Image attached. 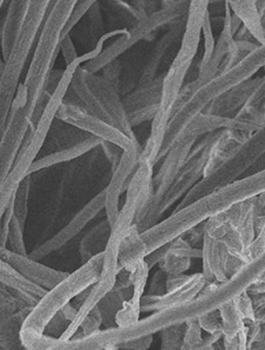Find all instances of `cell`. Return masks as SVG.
<instances>
[{"label": "cell", "mask_w": 265, "mask_h": 350, "mask_svg": "<svg viewBox=\"0 0 265 350\" xmlns=\"http://www.w3.org/2000/svg\"><path fill=\"white\" fill-rule=\"evenodd\" d=\"M27 4H29V0H10L9 8L3 24L1 37H0L1 57L4 60L8 59L10 52L12 50L18 31L20 29L25 18Z\"/></svg>", "instance_id": "31"}, {"label": "cell", "mask_w": 265, "mask_h": 350, "mask_svg": "<svg viewBox=\"0 0 265 350\" xmlns=\"http://www.w3.org/2000/svg\"><path fill=\"white\" fill-rule=\"evenodd\" d=\"M180 1H188V0H162V6L177 4V3H180Z\"/></svg>", "instance_id": "54"}, {"label": "cell", "mask_w": 265, "mask_h": 350, "mask_svg": "<svg viewBox=\"0 0 265 350\" xmlns=\"http://www.w3.org/2000/svg\"><path fill=\"white\" fill-rule=\"evenodd\" d=\"M263 68H265V43L258 44L255 50L243 57L240 62L197 88L193 94L173 112L169 120L158 162L165 156L180 130L184 128L191 117L204 111L211 103L222 94L253 78Z\"/></svg>", "instance_id": "4"}, {"label": "cell", "mask_w": 265, "mask_h": 350, "mask_svg": "<svg viewBox=\"0 0 265 350\" xmlns=\"http://www.w3.org/2000/svg\"><path fill=\"white\" fill-rule=\"evenodd\" d=\"M141 146H133L131 149L124 150L123 156L120 159L118 165L112 171V177L110 183L105 191V215L107 222L110 226L115 223V218L120 214V195L128 188L130 178L132 177L133 172L137 169L141 159Z\"/></svg>", "instance_id": "18"}, {"label": "cell", "mask_w": 265, "mask_h": 350, "mask_svg": "<svg viewBox=\"0 0 265 350\" xmlns=\"http://www.w3.org/2000/svg\"><path fill=\"white\" fill-rule=\"evenodd\" d=\"M219 310L222 319L223 347L229 350L248 349L249 327L235 301H227Z\"/></svg>", "instance_id": "24"}, {"label": "cell", "mask_w": 265, "mask_h": 350, "mask_svg": "<svg viewBox=\"0 0 265 350\" xmlns=\"http://www.w3.org/2000/svg\"><path fill=\"white\" fill-rule=\"evenodd\" d=\"M201 330L199 322L197 319L189 320L185 322V333L184 338H183V345L182 349H198V347L201 345Z\"/></svg>", "instance_id": "37"}, {"label": "cell", "mask_w": 265, "mask_h": 350, "mask_svg": "<svg viewBox=\"0 0 265 350\" xmlns=\"http://www.w3.org/2000/svg\"><path fill=\"white\" fill-rule=\"evenodd\" d=\"M219 131L206 133L197 139L183 167H180L170 187L167 188V192L164 193L162 201L159 202L158 208L156 210L157 223L167 214L170 208H172L177 202L182 201L183 197L204 177V169L208 161L210 146Z\"/></svg>", "instance_id": "13"}, {"label": "cell", "mask_w": 265, "mask_h": 350, "mask_svg": "<svg viewBox=\"0 0 265 350\" xmlns=\"http://www.w3.org/2000/svg\"><path fill=\"white\" fill-rule=\"evenodd\" d=\"M253 210L257 234L265 226V191L253 198Z\"/></svg>", "instance_id": "44"}, {"label": "cell", "mask_w": 265, "mask_h": 350, "mask_svg": "<svg viewBox=\"0 0 265 350\" xmlns=\"http://www.w3.org/2000/svg\"><path fill=\"white\" fill-rule=\"evenodd\" d=\"M222 338L223 333L208 334L206 338H201L198 349H214V346L222 340Z\"/></svg>", "instance_id": "51"}, {"label": "cell", "mask_w": 265, "mask_h": 350, "mask_svg": "<svg viewBox=\"0 0 265 350\" xmlns=\"http://www.w3.org/2000/svg\"><path fill=\"white\" fill-rule=\"evenodd\" d=\"M149 273H150V268L146 265L145 260H141L136 268L132 293L115 315V323L117 327H123V328L130 327L141 320V299L148 286Z\"/></svg>", "instance_id": "25"}, {"label": "cell", "mask_w": 265, "mask_h": 350, "mask_svg": "<svg viewBox=\"0 0 265 350\" xmlns=\"http://www.w3.org/2000/svg\"><path fill=\"white\" fill-rule=\"evenodd\" d=\"M102 142L103 139H100L98 137L89 135L84 139H81L79 143H76L74 146L46 154L42 159H36L29 169V175L32 176L35 172L44 170L47 167H55L61 163L71 162L73 159H79L81 156L90 152L91 150L99 148Z\"/></svg>", "instance_id": "30"}, {"label": "cell", "mask_w": 265, "mask_h": 350, "mask_svg": "<svg viewBox=\"0 0 265 350\" xmlns=\"http://www.w3.org/2000/svg\"><path fill=\"white\" fill-rule=\"evenodd\" d=\"M53 1L55 0H29L24 22L18 31L12 50L5 60L4 72L0 79V139L4 133L23 72L25 71L39 31Z\"/></svg>", "instance_id": "6"}, {"label": "cell", "mask_w": 265, "mask_h": 350, "mask_svg": "<svg viewBox=\"0 0 265 350\" xmlns=\"http://www.w3.org/2000/svg\"><path fill=\"white\" fill-rule=\"evenodd\" d=\"M261 77H253L240 83L214 100L203 112L221 117H235L243 109Z\"/></svg>", "instance_id": "27"}, {"label": "cell", "mask_w": 265, "mask_h": 350, "mask_svg": "<svg viewBox=\"0 0 265 350\" xmlns=\"http://www.w3.org/2000/svg\"><path fill=\"white\" fill-rule=\"evenodd\" d=\"M189 5H190V0L162 6L156 12L151 13L150 16L143 18L135 25L131 26L125 34L110 44L107 49L90 53L89 59L86 60L81 66L89 72L98 73L107 64H110L113 60L118 59L120 55L125 53L136 44L141 40H150L149 37L150 36L154 37V34L163 27L170 26L173 23L184 19L188 14Z\"/></svg>", "instance_id": "9"}, {"label": "cell", "mask_w": 265, "mask_h": 350, "mask_svg": "<svg viewBox=\"0 0 265 350\" xmlns=\"http://www.w3.org/2000/svg\"><path fill=\"white\" fill-rule=\"evenodd\" d=\"M210 0H190L189 11L197 14H206L209 12Z\"/></svg>", "instance_id": "52"}, {"label": "cell", "mask_w": 265, "mask_h": 350, "mask_svg": "<svg viewBox=\"0 0 265 350\" xmlns=\"http://www.w3.org/2000/svg\"><path fill=\"white\" fill-rule=\"evenodd\" d=\"M204 234L219 241L229 254L240 256L256 237L253 200L240 202L204 221Z\"/></svg>", "instance_id": "12"}, {"label": "cell", "mask_w": 265, "mask_h": 350, "mask_svg": "<svg viewBox=\"0 0 265 350\" xmlns=\"http://www.w3.org/2000/svg\"><path fill=\"white\" fill-rule=\"evenodd\" d=\"M164 75L165 72L146 85L137 86L122 98L125 111L128 113V123L132 128L145 122H152L158 113Z\"/></svg>", "instance_id": "17"}, {"label": "cell", "mask_w": 265, "mask_h": 350, "mask_svg": "<svg viewBox=\"0 0 265 350\" xmlns=\"http://www.w3.org/2000/svg\"><path fill=\"white\" fill-rule=\"evenodd\" d=\"M103 325V317L102 312L99 310L98 306L94 308V310L85 317V320L81 323V336H91L92 334L97 333L100 327Z\"/></svg>", "instance_id": "41"}, {"label": "cell", "mask_w": 265, "mask_h": 350, "mask_svg": "<svg viewBox=\"0 0 265 350\" xmlns=\"http://www.w3.org/2000/svg\"><path fill=\"white\" fill-rule=\"evenodd\" d=\"M229 6L231 12L240 18L258 44L265 43V30L261 24V18L255 5V0H223Z\"/></svg>", "instance_id": "32"}, {"label": "cell", "mask_w": 265, "mask_h": 350, "mask_svg": "<svg viewBox=\"0 0 265 350\" xmlns=\"http://www.w3.org/2000/svg\"><path fill=\"white\" fill-rule=\"evenodd\" d=\"M253 133L242 130V129H222L219 130L214 142L211 143L204 169V177L214 174L219 170L224 163L227 162L236 148L240 146L242 142L245 141ZM203 177V178H204Z\"/></svg>", "instance_id": "23"}, {"label": "cell", "mask_w": 265, "mask_h": 350, "mask_svg": "<svg viewBox=\"0 0 265 350\" xmlns=\"http://www.w3.org/2000/svg\"><path fill=\"white\" fill-rule=\"evenodd\" d=\"M191 275H186V273H175V275H167V283H165V288L167 291H172L175 288L184 284ZM165 291V293H167Z\"/></svg>", "instance_id": "50"}, {"label": "cell", "mask_w": 265, "mask_h": 350, "mask_svg": "<svg viewBox=\"0 0 265 350\" xmlns=\"http://www.w3.org/2000/svg\"><path fill=\"white\" fill-rule=\"evenodd\" d=\"M185 18L180 22L173 23L170 25V29L163 34L162 37L154 44V49L151 50L149 56L146 58L144 68L141 70V76L138 78L137 86H144L158 77L159 68L162 62L167 55L169 50L175 46L176 43L182 39L184 32Z\"/></svg>", "instance_id": "22"}, {"label": "cell", "mask_w": 265, "mask_h": 350, "mask_svg": "<svg viewBox=\"0 0 265 350\" xmlns=\"http://www.w3.org/2000/svg\"><path fill=\"white\" fill-rule=\"evenodd\" d=\"M167 283V273L163 270L158 269L154 273L151 278L150 288H149V294L150 295H163L167 291L165 288Z\"/></svg>", "instance_id": "47"}, {"label": "cell", "mask_w": 265, "mask_h": 350, "mask_svg": "<svg viewBox=\"0 0 265 350\" xmlns=\"http://www.w3.org/2000/svg\"><path fill=\"white\" fill-rule=\"evenodd\" d=\"M56 118L61 123L71 125L73 128L98 137L103 141L111 142L123 150H128L138 146L139 142L126 136L120 130L107 122L87 111L81 103L72 102L64 98L57 111Z\"/></svg>", "instance_id": "15"}, {"label": "cell", "mask_w": 265, "mask_h": 350, "mask_svg": "<svg viewBox=\"0 0 265 350\" xmlns=\"http://www.w3.org/2000/svg\"><path fill=\"white\" fill-rule=\"evenodd\" d=\"M265 154V123L236 148L227 162L214 174L201 178L183 197L176 209H180L191 202L206 196L209 192L240 178Z\"/></svg>", "instance_id": "10"}, {"label": "cell", "mask_w": 265, "mask_h": 350, "mask_svg": "<svg viewBox=\"0 0 265 350\" xmlns=\"http://www.w3.org/2000/svg\"><path fill=\"white\" fill-rule=\"evenodd\" d=\"M14 216V208H13V196L9 204L6 206V210L3 214V217L0 219V247H8V241H9L10 223L12 221Z\"/></svg>", "instance_id": "43"}, {"label": "cell", "mask_w": 265, "mask_h": 350, "mask_svg": "<svg viewBox=\"0 0 265 350\" xmlns=\"http://www.w3.org/2000/svg\"><path fill=\"white\" fill-rule=\"evenodd\" d=\"M31 175L26 176L25 178L18 184L16 191L13 193V208L14 216L19 224L25 228L26 219L29 215V198H30Z\"/></svg>", "instance_id": "35"}, {"label": "cell", "mask_w": 265, "mask_h": 350, "mask_svg": "<svg viewBox=\"0 0 265 350\" xmlns=\"http://www.w3.org/2000/svg\"><path fill=\"white\" fill-rule=\"evenodd\" d=\"M97 1H98V0H79V1H78V4L76 5L74 11H73L72 16L70 18L69 23H68V25L65 27L63 37L66 36V34H69L70 32L72 31L73 27L77 25L78 23L81 22L83 17L85 16L86 13L89 12V10H90ZM63 37H61V38H63Z\"/></svg>", "instance_id": "42"}, {"label": "cell", "mask_w": 265, "mask_h": 350, "mask_svg": "<svg viewBox=\"0 0 265 350\" xmlns=\"http://www.w3.org/2000/svg\"><path fill=\"white\" fill-rule=\"evenodd\" d=\"M78 1L79 0L53 1L39 31L25 78L18 86L10 111L32 118L38 100L46 89L47 81L60 51V42L65 27Z\"/></svg>", "instance_id": "2"}, {"label": "cell", "mask_w": 265, "mask_h": 350, "mask_svg": "<svg viewBox=\"0 0 265 350\" xmlns=\"http://www.w3.org/2000/svg\"><path fill=\"white\" fill-rule=\"evenodd\" d=\"M70 90L76 94L79 103L87 111L113 125L130 138L136 139L120 91L103 76L89 72L79 65L73 73Z\"/></svg>", "instance_id": "8"}, {"label": "cell", "mask_w": 265, "mask_h": 350, "mask_svg": "<svg viewBox=\"0 0 265 350\" xmlns=\"http://www.w3.org/2000/svg\"><path fill=\"white\" fill-rule=\"evenodd\" d=\"M229 128H236V120L232 117H221L201 112L188 120L169 151L163 157L164 161L158 172L154 176V196L135 219L133 224L139 232L157 223L156 210L158 208L159 202L162 201L164 193L167 192L180 167H183L197 139L206 133Z\"/></svg>", "instance_id": "3"}, {"label": "cell", "mask_w": 265, "mask_h": 350, "mask_svg": "<svg viewBox=\"0 0 265 350\" xmlns=\"http://www.w3.org/2000/svg\"><path fill=\"white\" fill-rule=\"evenodd\" d=\"M60 51L63 52V55H64L66 65L71 64V63L76 62V60L79 58V57L77 56L76 49L73 46L72 39L70 37V33L66 34V36H64V37L61 38V42H60Z\"/></svg>", "instance_id": "48"}, {"label": "cell", "mask_w": 265, "mask_h": 350, "mask_svg": "<svg viewBox=\"0 0 265 350\" xmlns=\"http://www.w3.org/2000/svg\"><path fill=\"white\" fill-rule=\"evenodd\" d=\"M103 265L104 252H98L90 260L84 262L81 268L69 273L57 286L45 293L24 319L19 333L23 346L43 335L47 325L51 323L65 306L71 304V301L76 299L78 295L98 281Z\"/></svg>", "instance_id": "5"}, {"label": "cell", "mask_w": 265, "mask_h": 350, "mask_svg": "<svg viewBox=\"0 0 265 350\" xmlns=\"http://www.w3.org/2000/svg\"><path fill=\"white\" fill-rule=\"evenodd\" d=\"M201 36L204 37V52H203V57H201V63L198 65V68H203V66H206L208 64V62H209L210 58L212 56L214 44H216V40L214 38V32H212V26H211L210 13L208 14V17L206 18V22L203 24Z\"/></svg>", "instance_id": "39"}, {"label": "cell", "mask_w": 265, "mask_h": 350, "mask_svg": "<svg viewBox=\"0 0 265 350\" xmlns=\"http://www.w3.org/2000/svg\"><path fill=\"white\" fill-rule=\"evenodd\" d=\"M201 40V32H183L180 50L164 75L161 107L157 115L164 116L169 120L171 118L176 102L184 86L185 78L191 68Z\"/></svg>", "instance_id": "14"}, {"label": "cell", "mask_w": 265, "mask_h": 350, "mask_svg": "<svg viewBox=\"0 0 265 350\" xmlns=\"http://www.w3.org/2000/svg\"><path fill=\"white\" fill-rule=\"evenodd\" d=\"M154 167L151 163L139 159L137 169L126 188V198L123 208L112 224L111 232L107 239L104 252L107 254H120V244L128 235L135 219L154 196Z\"/></svg>", "instance_id": "11"}, {"label": "cell", "mask_w": 265, "mask_h": 350, "mask_svg": "<svg viewBox=\"0 0 265 350\" xmlns=\"http://www.w3.org/2000/svg\"><path fill=\"white\" fill-rule=\"evenodd\" d=\"M85 62L84 57H79L76 62L66 65V68L63 72V76L57 84L56 89L50 96L46 107L44 109L43 113L39 118L35 133L31 137L30 142L19 150L17 159L13 164L12 169L4 180V183L0 187V219L3 217L6 206L12 198L13 193L17 189L18 184L20 183L26 176L29 175L32 163L35 162L36 157L38 156L40 150L43 148L47 135L51 130L53 120H56L57 111L59 109L60 104L63 103L66 94L69 92L70 84L73 77V73L79 65Z\"/></svg>", "instance_id": "7"}, {"label": "cell", "mask_w": 265, "mask_h": 350, "mask_svg": "<svg viewBox=\"0 0 265 350\" xmlns=\"http://www.w3.org/2000/svg\"><path fill=\"white\" fill-rule=\"evenodd\" d=\"M152 341H154V335H145V336L132 338V340H128V341L122 343L118 347V349L120 348H123V349H149Z\"/></svg>", "instance_id": "49"}, {"label": "cell", "mask_w": 265, "mask_h": 350, "mask_svg": "<svg viewBox=\"0 0 265 350\" xmlns=\"http://www.w3.org/2000/svg\"><path fill=\"white\" fill-rule=\"evenodd\" d=\"M110 232H111V226L107 222V219H105L104 222L94 226V229L81 239L79 254H81L83 263L90 260L91 257L94 256L96 254L104 252Z\"/></svg>", "instance_id": "34"}, {"label": "cell", "mask_w": 265, "mask_h": 350, "mask_svg": "<svg viewBox=\"0 0 265 350\" xmlns=\"http://www.w3.org/2000/svg\"><path fill=\"white\" fill-rule=\"evenodd\" d=\"M255 5H256L257 11L258 14L261 16L262 13L265 11V0H255Z\"/></svg>", "instance_id": "53"}, {"label": "cell", "mask_w": 265, "mask_h": 350, "mask_svg": "<svg viewBox=\"0 0 265 350\" xmlns=\"http://www.w3.org/2000/svg\"><path fill=\"white\" fill-rule=\"evenodd\" d=\"M0 258L11 265L23 278L46 291L57 286L69 275L66 271H60L42 265L40 260H33L29 255L12 252L8 247H0Z\"/></svg>", "instance_id": "19"}, {"label": "cell", "mask_w": 265, "mask_h": 350, "mask_svg": "<svg viewBox=\"0 0 265 350\" xmlns=\"http://www.w3.org/2000/svg\"><path fill=\"white\" fill-rule=\"evenodd\" d=\"M206 284V280L203 273H191L188 281L178 288L163 295H144L141 299V312H162L182 307L196 299Z\"/></svg>", "instance_id": "20"}, {"label": "cell", "mask_w": 265, "mask_h": 350, "mask_svg": "<svg viewBox=\"0 0 265 350\" xmlns=\"http://www.w3.org/2000/svg\"><path fill=\"white\" fill-rule=\"evenodd\" d=\"M0 283H3L9 289L17 295L19 299L25 302L27 307H35L39 299L43 297L46 289L30 282L29 280L23 278L20 273L13 269L4 260L0 258Z\"/></svg>", "instance_id": "29"}, {"label": "cell", "mask_w": 265, "mask_h": 350, "mask_svg": "<svg viewBox=\"0 0 265 350\" xmlns=\"http://www.w3.org/2000/svg\"><path fill=\"white\" fill-rule=\"evenodd\" d=\"M100 148H103L104 154L107 156V159H109V163L111 165V170H115V167L120 163V159H122V156H123L124 150L122 149L120 146L115 144V143L107 141L102 142Z\"/></svg>", "instance_id": "45"}, {"label": "cell", "mask_w": 265, "mask_h": 350, "mask_svg": "<svg viewBox=\"0 0 265 350\" xmlns=\"http://www.w3.org/2000/svg\"><path fill=\"white\" fill-rule=\"evenodd\" d=\"M235 117L253 125L255 129L265 123V75L260 78L251 97Z\"/></svg>", "instance_id": "33"}, {"label": "cell", "mask_w": 265, "mask_h": 350, "mask_svg": "<svg viewBox=\"0 0 265 350\" xmlns=\"http://www.w3.org/2000/svg\"><path fill=\"white\" fill-rule=\"evenodd\" d=\"M201 260L206 283H223L227 281V250L221 242L204 234L201 242Z\"/></svg>", "instance_id": "28"}, {"label": "cell", "mask_w": 265, "mask_h": 350, "mask_svg": "<svg viewBox=\"0 0 265 350\" xmlns=\"http://www.w3.org/2000/svg\"><path fill=\"white\" fill-rule=\"evenodd\" d=\"M201 248L193 247L184 235L167 243V249L158 262V268L167 275L183 273L191 267L193 258H201Z\"/></svg>", "instance_id": "26"}, {"label": "cell", "mask_w": 265, "mask_h": 350, "mask_svg": "<svg viewBox=\"0 0 265 350\" xmlns=\"http://www.w3.org/2000/svg\"><path fill=\"white\" fill-rule=\"evenodd\" d=\"M104 208L105 191L102 190L94 198H91V201L84 205L61 230L58 231L56 235L52 236L51 239H47L46 242L40 244L35 250H32L29 256L32 257L33 260H42L50 256L53 252H58L76 236L79 235L81 231L85 229L86 226L103 211Z\"/></svg>", "instance_id": "16"}, {"label": "cell", "mask_w": 265, "mask_h": 350, "mask_svg": "<svg viewBox=\"0 0 265 350\" xmlns=\"http://www.w3.org/2000/svg\"><path fill=\"white\" fill-rule=\"evenodd\" d=\"M131 4L143 17H148L162 8V0H132Z\"/></svg>", "instance_id": "46"}, {"label": "cell", "mask_w": 265, "mask_h": 350, "mask_svg": "<svg viewBox=\"0 0 265 350\" xmlns=\"http://www.w3.org/2000/svg\"><path fill=\"white\" fill-rule=\"evenodd\" d=\"M197 320L199 322L201 330H204L206 333H223L222 319H221L219 309L203 314L201 317H197Z\"/></svg>", "instance_id": "40"}, {"label": "cell", "mask_w": 265, "mask_h": 350, "mask_svg": "<svg viewBox=\"0 0 265 350\" xmlns=\"http://www.w3.org/2000/svg\"><path fill=\"white\" fill-rule=\"evenodd\" d=\"M264 191L265 167L232 180L180 209L173 210L169 217L161 219L146 230L139 232L133 224L120 244V269H136L138 263L154 249L184 235L211 216L240 202L253 200Z\"/></svg>", "instance_id": "1"}, {"label": "cell", "mask_w": 265, "mask_h": 350, "mask_svg": "<svg viewBox=\"0 0 265 350\" xmlns=\"http://www.w3.org/2000/svg\"><path fill=\"white\" fill-rule=\"evenodd\" d=\"M10 250L27 255L25 242H24V228L18 222L16 216H13L12 221L10 223L9 241Z\"/></svg>", "instance_id": "38"}, {"label": "cell", "mask_w": 265, "mask_h": 350, "mask_svg": "<svg viewBox=\"0 0 265 350\" xmlns=\"http://www.w3.org/2000/svg\"><path fill=\"white\" fill-rule=\"evenodd\" d=\"M260 18H261L262 26H263V29L265 30V11L264 12L262 13L261 16H260Z\"/></svg>", "instance_id": "55"}, {"label": "cell", "mask_w": 265, "mask_h": 350, "mask_svg": "<svg viewBox=\"0 0 265 350\" xmlns=\"http://www.w3.org/2000/svg\"><path fill=\"white\" fill-rule=\"evenodd\" d=\"M184 333L185 322L184 323H176V325H169V327L163 328L159 332V335H161V349H182Z\"/></svg>", "instance_id": "36"}, {"label": "cell", "mask_w": 265, "mask_h": 350, "mask_svg": "<svg viewBox=\"0 0 265 350\" xmlns=\"http://www.w3.org/2000/svg\"><path fill=\"white\" fill-rule=\"evenodd\" d=\"M5 0H0V13H1V9H3V5H4Z\"/></svg>", "instance_id": "56"}, {"label": "cell", "mask_w": 265, "mask_h": 350, "mask_svg": "<svg viewBox=\"0 0 265 350\" xmlns=\"http://www.w3.org/2000/svg\"><path fill=\"white\" fill-rule=\"evenodd\" d=\"M117 273H110V271L102 270L98 281L89 288L85 299L81 302V307L76 312L73 320L70 321V325L60 335V338H58V341H69L78 333L85 317L98 306L99 302L105 297V295L113 289V286H115V280H117Z\"/></svg>", "instance_id": "21"}]
</instances>
